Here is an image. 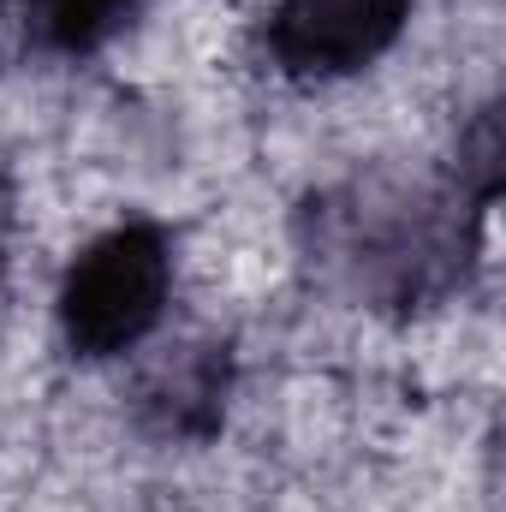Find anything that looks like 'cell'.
I'll return each mask as SVG.
<instances>
[{"label": "cell", "instance_id": "cell-1", "mask_svg": "<svg viewBox=\"0 0 506 512\" xmlns=\"http://www.w3.org/2000/svg\"><path fill=\"white\" fill-rule=\"evenodd\" d=\"M173 304V245L155 221L108 227L60 280V334L78 358L137 352Z\"/></svg>", "mask_w": 506, "mask_h": 512}, {"label": "cell", "instance_id": "cell-2", "mask_svg": "<svg viewBox=\"0 0 506 512\" xmlns=\"http://www.w3.org/2000/svg\"><path fill=\"white\" fill-rule=\"evenodd\" d=\"M405 18L411 0H274L262 42L286 78H346L376 66Z\"/></svg>", "mask_w": 506, "mask_h": 512}, {"label": "cell", "instance_id": "cell-3", "mask_svg": "<svg viewBox=\"0 0 506 512\" xmlns=\"http://www.w3.org/2000/svg\"><path fill=\"white\" fill-rule=\"evenodd\" d=\"M227 370L215 358V346H179L173 358H161L143 382V411L167 429V435H203L221 411Z\"/></svg>", "mask_w": 506, "mask_h": 512}, {"label": "cell", "instance_id": "cell-4", "mask_svg": "<svg viewBox=\"0 0 506 512\" xmlns=\"http://www.w3.org/2000/svg\"><path fill=\"white\" fill-rule=\"evenodd\" d=\"M143 0H30V24L48 48L60 54H90L102 48Z\"/></svg>", "mask_w": 506, "mask_h": 512}, {"label": "cell", "instance_id": "cell-5", "mask_svg": "<svg viewBox=\"0 0 506 512\" xmlns=\"http://www.w3.org/2000/svg\"><path fill=\"white\" fill-rule=\"evenodd\" d=\"M6 239H12V191L0 179V268H6Z\"/></svg>", "mask_w": 506, "mask_h": 512}]
</instances>
